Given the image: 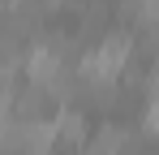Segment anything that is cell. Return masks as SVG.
<instances>
[{
  "instance_id": "1",
  "label": "cell",
  "mask_w": 159,
  "mask_h": 155,
  "mask_svg": "<svg viewBox=\"0 0 159 155\" xmlns=\"http://www.w3.org/2000/svg\"><path fill=\"white\" fill-rule=\"evenodd\" d=\"M52 138L56 142H69V147H82V142L90 138L86 112H82V108H60V112H52Z\"/></svg>"
},
{
  "instance_id": "2",
  "label": "cell",
  "mask_w": 159,
  "mask_h": 155,
  "mask_svg": "<svg viewBox=\"0 0 159 155\" xmlns=\"http://www.w3.org/2000/svg\"><path fill=\"white\" fill-rule=\"evenodd\" d=\"M39 4H43V13H52V9H60L65 0H39Z\"/></svg>"
}]
</instances>
